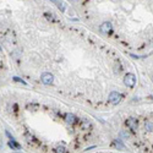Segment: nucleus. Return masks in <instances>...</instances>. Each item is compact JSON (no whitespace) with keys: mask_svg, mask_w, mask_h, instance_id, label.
<instances>
[{"mask_svg":"<svg viewBox=\"0 0 153 153\" xmlns=\"http://www.w3.org/2000/svg\"><path fill=\"white\" fill-rule=\"evenodd\" d=\"M124 83H125L127 87H134L136 85V76L134 74H127L124 77Z\"/></svg>","mask_w":153,"mask_h":153,"instance_id":"nucleus-1","label":"nucleus"},{"mask_svg":"<svg viewBox=\"0 0 153 153\" xmlns=\"http://www.w3.org/2000/svg\"><path fill=\"white\" fill-rule=\"evenodd\" d=\"M120 101H121V94L119 92H111L108 97V102L111 103V104H118Z\"/></svg>","mask_w":153,"mask_h":153,"instance_id":"nucleus-2","label":"nucleus"},{"mask_svg":"<svg viewBox=\"0 0 153 153\" xmlns=\"http://www.w3.org/2000/svg\"><path fill=\"white\" fill-rule=\"evenodd\" d=\"M40 80H42V82L44 85H52L53 83V81H54V77H53L52 74H49V72H44L42 74V76H40Z\"/></svg>","mask_w":153,"mask_h":153,"instance_id":"nucleus-3","label":"nucleus"},{"mask_svg":"<svg viewBox=\"0 0 153 153\" xmlns=\"http://www.w3.org/2000/svg\"><path fill=\"white\" fill-rule=\"evenodd\" d=\"M101 32L104 33V34H109V33L111 32V23H110V22H104V23H102V26H101Z\"/></svg>","mask_w":153,"mask_h":153,"instance_id":"nucleus-4","label":"nucleus"},{"mask_svg":"<svg viewBox=\"0 0 153 153\" xmlns=\"http://www.w3.org/2000/svg\"><path fill=\"white\" fill-rule=\"evenodd\" d=\"M126 125L129 126L132 131H135L136 129H137V120H136L135 118H129L126 120Z\"/></svg>","mask_w":153,"mask_h":153,"instance_id":"nucleus-5","label":"nucleus"},{"mask_svg":"<svg viewBox=\"0 0 153 153\" xmlns=\"http://www.w3.org/2000/svg\"><path fill=\"white\" fill-rule=\"evenodd\" d=\"M76 120H77V119H76V117L74 114H68L65 117V121L68 123V124H75Z\"/></svg>","mask_w":153,"mask_h":153,"instance_id":"nucleus-6","label":"nucleus"},{"mask_svg":"<svg viewBox=\"0 0 153 153\" xmlns=\"http://www.w3.org/2000/svg\"><path fill=\"white\" fill-rule=\"evenodd\" d=\"M9 147L12 148V150H21V146H20V143L16 142L14 138L9 141Z\"/></svg>","mask_w":153,"mask_h":153,"instance_id":"nucleus-7","label":"nucleus"},{"mask_svg":"<svg viewBox=\"0 0 153 153\" xmlns=\"http://www.w3.org/2000/svg\"><path fill=\"white\" fill-rule=\"evenodd\" d=\"M50 1H53V3H55L58 6L60 7V10L61 11H65V5H64V3L61 1V0H50Z\"/></svg>","mask_w":153,"mask_h":153,"instance_id":"nucleus-8","label":"nucleus"},{"mask_svg":"<svg viewBox=\"0 0 153 153\" xmlns=\"http://www.w3.org/2000/svg\"><path fill=\"white\" fill-rule=\"evenodd\" d=\"M114 146L117 147L118 150H124V148H125V146L123 144L121 141H114Z\"/></svg>","mask_w":153,"mask_h":153,"instance_id":"nucleus-9","label":"nucleus"},{"mask_svg":"<svg viewBox=\"0 0 153 153\" xmlns=\"http://www.w3.org/2000/svg\"><path fill=\"white\" fill-rule=\"evenodd\" d=\"M65 152H66L65 147H63V146H58V147H55V153H65Z\"/></svg>","mask_w":153,"mask_h":153,"instance_id":"nucleus-10","label":"nucleus"},{"mask_svg":"<svg viewBox=\"0 0 153 153\" xmlns=\"http://www.w3.org/2000/svg\"><path fill=\"white\" fill-rule=\"evenodd\" d=\"M14 81H15V82H20V83H21V85H25V86L27 85L26 82H25V81L22 80V78H20V77H14Z\"/></svg>","mask_w":153,"mask_h":153,"instance_id":"nucleus-11","label":"nucleus"},{"mask_svg":"<svg viewBox=\"0 0 153 153\" xmlns=\"http://www.w3.org/2000/svg\"><path fill=\"white\" fill-rule=\"evenodd\" d=\"M146 130H147V131H152V130H153V125H152L151 123H147V124H146Z\"/></svg>","mask_w":153,"mask_h":153,"instance_id":"nucleus-12","label":"nucleus"},{"mask_svg":"<svg viewBox=\"0 0 153 153\" xmlns=\"http://www.w3.org/2000/svg\"><path fill=\"white\" fill-rule=\"evenodd\" d=\"M3 52V49H1V47H0V53H1Z\"/></svg>","mask_w":153,"mask_h":153,"instance_id":"nucleus-13","label":"nucleus"},{"mask_svg":"<svg viewBox=\"0 0 153 153\" xmlns=\"http://www.w3.org/2000/svg\"><path fill=\"white\" fill-rule=\"evenodd\" d=\"M152 80H153V77H152Z\"/></svg>","mask_w":153,"mask_h":153,"instance_id":"nucleus-14","label":"nucleus"}]
</instances>
